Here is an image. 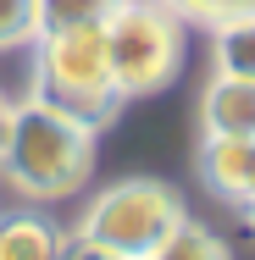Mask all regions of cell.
Segmentation results:
<instances>
[{
	"label": "cell",
	"instance_id": "6da1fadb",
	"mask_svg": "<svg viewBox=\"0 0 255 260\" xmlns=\"http://www.w3.org/2000/svg\"><path fill=\"white\" fill-rule=\"evenodd\" d=\"M95 133L83 116L61 111V105L28 94L11 105V127L0 144V177L22 194V200H72L89 172H95Z\"/></svg>",
	"mask_w": 255,
	"mask_h": 260
},
{
	"label": "cell",
	"instance_id": "7a4b0ae2",
	"mask_svg": "<svg viewBox=\"0 0 255 260\" xmlns=\"http://www.w3.org/2000/svg\"><path fill=\"white\" fill-rule=\"evenodd\" d=\"M183 221L189 216H183V200H178L172 183H161V177H122V183H111V188H100L89 200L72 238L95 244V249H111L122 260H150Z\"/></svg>",
	"mask_w": 255,
	"mask_h": 260
},
{
	"label": "cell",
	"instance_id": "3957f363",
	"mask_svg": "<svg viewBox=\"0 0 255 260\" xmlns=\"http://www.w3.org/2000/svg\"><path fill=\"white\" fill-rule=\"evenodd\" d=\"M34 94L72 111V116H83L89 127H105L117 116L122 94H117L111 55H105V22L34 39Z\"/></svg>",
	"mask_w": 255,
	"mask_h": 260
},
{
	"label": "cell",
	"instance_id": "277c9868",
	"mask_svg": "<svg viewBox=\"0 0 255 260\" xmlns=\"http://www.w3.org/2000/svg\"><path fill=\"white\" fill-rule=\"evenodd\" d=\"M183 28L189 22L161 0H122L105 17V55L122 100L172 89V78L183 72Z\"/></svg>",
	"mask_w": 255,
	"mask_h": 260
},
{
	"label": "cell",
	"instance_id": "5b68a950",
	"mask_svg": "<svg viewBox=\"0 0 255 260\" xmlns=\"http://www.w3.org/2000/svg\"><path fill=\"white\" fill-rule=\"evenodd\" d=\"M194 172L211 200L244 210L255 200V139H200Z\"/></svg>",
	"mask_w": 255,
	"mask_h": 260
},
{
	"label": "cell",
	"instance_id": "8992f818",
	"mask_svg": "<svg viewBox=\"0 0 255 260\" xmlns=\"http://www.w3.org/2000/svg\"><path fill=\"white\" fill-rule=\"evenodd\" d=\"M200 133L205 139H255V83L216 72L200 89Z\"/></svg>",
	"mask_w": 255,
	"mask_h": 260
},
{
	"label": "cell",
	"instance_id": "52a82bcc",
	"mask_svg": "<svg viewBox=\"0 0 255 260\" xmlns=\"http://www.w3.org/2000/svg\"><path fill=\"white\" fill-rule=\"evenodd\" d=\"M67 233L45 216H0V260H61Z\"/></svg>",
	"mask_w": 255,
	"mask_h": 260
},
{
	"label": "cell",
	"instance_id": "ba28073f",
	"mask_svg": "<svg viewBox=\"0 0 255 260\" xmlns=\"http://www.w3.org/2000/svg\"><path fill=\"white\" fill-rule=\"evenodd\" d=\"M211 55H216V72L255 83V11L233 17V22H216L211 28Z\"/></svg>",
	"mask_w": 255,
	"mask_h": 260
},
{
	"label": "cell",
	"instance_id": "9c48e42d",
	"mask_svg": "<svg viewBox=\"0 0 255 260\" xmlns=\"http://www.w3.org/2000/svg\"><path fill=\"white\" fill-rule=\"evenodd\" d=\"M122 0H34L39 34H67V28H100Z\"/></svg>",
	"mask_w": 255,
	"mask_h": 260
},
{
	"label": "cell",
	"instance_id": "30bf717a",
	"mask_svg": "<svg viewBox=\"0 0 255 260\" xmlns=\"http://www.w3.org/2000/svg\"><path fill=\"white\" fill-rule=\"evenodd\" d=\"M150 260H233L228 255V244L211 233V227H194V221H183L161 249H155Z\"/></svg>",
	"mask_w": 255,
	"mask_h": 260
},
{
	"label": "cell",
	"instance_id": "8fae6325",
	"mask_svg": "<svg viewBox=\"0 0 255 260\" xmlns=\"http://www.w3.org/2000/svg\"><path fill=\"white\" fill-rule=\"evenodd\" d=\"M39 39V11L34 0H0V50H22Z\"/></svg>",
	"mask_w": 255,
	"mask_h": 260
},
{
	"label": "cell",
	"instance_id": "7c38bea8",
	"mask_svg": "<svg viewBox=\"0 0 255 260\" xmlns=\"http://www.w3.org/2000/svg\"><path fill=\"white\" fill-rule=\"evenodd\" d=\"M166 11H178L183 22H205V28H216V22H233V17H250L255 0H161Z\"/></svg>",
	"mask_w": 255,
	"mask_h": 260
},
{
	"label": "cell",
	"instance_id": "4fadbf2b",
	"mask_svg": "<svg viewBox=\"0 0 255 260\" xmlns=\"http://www.w3.org/2000/svg\"><path fill=\"white\" fill-rule=\"evenodd\" d=\"M61 260H122V255H111V249H95V244H78V238H67V255Z\"/></svg>",
	"mask_w": 255,
	"mask_h": 260
},
{
	"label": "cell",
	"instance_id": "5bb4252c",
	"mask_svg": "<svg viewBox=\"0 0 255 260\" xmlns=\"http://www.w3.org/2000/svg\"><path fill=\"white\" fill-rule=\"evenodd\" d=\"M6 127H11V100L0 94V144H6Z\"/></svg>",
	"mask_w": 255,
	"mask_h": 260
},
{
	"label": "cell",
	"instance_id": "9a60e30c",
	"mask_svg": "<svg viewBox=\"0 0 255 260\" xmlns=\"http://www.w3.org/2000/svg\"><path fill=\"white\" fill-rule=\"evenodd\" d=\"M244 221H250V233H255V200H250V205H244Z\"/></svg>",
	"mask_w": 255,
	"mask_h": 260
}]
</instances>
